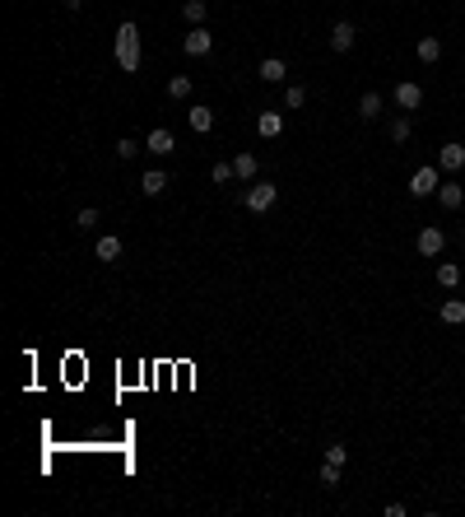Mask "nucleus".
<instances>
[{
    "label": "nucleus",
    "mask_w": 465,
    "mask_h": 517,
    "mask_svg": "<svg viewBox=\"0 0 465 517\" xmlns=\"http://www.w3.org/2000/svg\"><path fill=\"white\" fill-rule=\"evenodd\" d=\"M437 187H442V182H437V163L414 168V177H409V196H433Z\"/></svg>",
    "instance_id": "nucleus-3"
},
{
    "label": "nucleus",
    "mask_w": 465,
    "mask_h": 517,
    "mask_svg": "<svg viewBox=\"0 0 465 517\" xmlns=\"http://www.w3.org/2000/svg\"><path fill=\"white\" fill-rule=\"evenodd\" d=\"M437 168H442V172H461L465 168V145H456V140L442 145V149H437Z\"/></svg>",
    "instance_id": "nucleus-8"
},
{
    "label": "nucleus",
    "mask_w": 465,
    "mask_h": 517,
    "mask_svg": "<svg viewBox=\"0 0 465 517\" xmlns=\"http://www.w3.org/2000/svg\"><path fill=\"white\" fill-rule=\"evenodd\" d=\"M182 47H186V56H210V51H214V33L205 28V24H196V28L186 33Z\"/></svg>",
    "instance_id": "nucleus-4"
},
{
    "label": "nucleus",
    "mask_w": 465,
    "mask_h": 517,
    "mask_svg": "<svg viewBox=\"0 0 465 517\" xmlns=\"http://www.w3.org/2000/svg\"><path fill=\"white\" fill-rule=\"evenodd\" d=\"M140 191H144V196H163V191H168V172H163V168H149L144 177H140Z\"/></svg>",
    "instance_id": "nucleus-12"
},
{
    "label": "nucleus",
    "mask_w": 465,
    "mask_h": 517,
    "mask_svg": "<svg viewBox=\"0 0 465 517\" xmlns=\"http://www.w3.org/2000/svg\"><path fill=\"white\" fill-rule=\"evenodd\" d=\"M303 103H307V89H303V84H289V89H284V108L298 112Z\"/></svg>",
    "instance_id": "nucleus-22"
},
{
    "label": "nucleus",
    "mask_w": 465,
    "mask_h": 517,
    "mask_svg": "<svg viewBox=\"0 0 465 517\" xmlns=\"http://www.w3.org/2000/svg\"><path fill=\"white\" fill-rule=\"evenodd\" d=\"M144 149L158 154V158H168V154H177V140H172L168 126H154V131H149V140H144Z\"/></svg>",
    "instance_id": "nucleus-6"
},
{
    "label": "nucleus",
    "mask_w": 465,
    "mask_h": 517,
    "mask_svg": "<svg viewBox=\"0 0 465 517\" xmlns=\"http://www.w3.org/2000/svg\"><path fill=\"white\" fill-rule=\"evenodd\" d=\"M418 256H437V252L447 247V233H442V229H437V224H428V229H418Z\"/></svg>",
    "instance_id": "nucleus-5"
},
{
    "label": "nucleus",
    "mask_w": 465,
    "mask_h": 517,
    "mask_svg": "<svg viewBox=\"0 0 465 517\" xmlns=\"http://www.w3.org/2000/svg\"><path fill=\"white\" fill-rule=\"evenodd\" d=\"M182 15H186V24L196 28V24H205V15H210V5H205V0H186V5H182Z\"/></svg>",
    "instance_id": "nucleus-19"
},
{
    "label": "nucleus",
    "mask_w": 465,
    "mask_h": 517,
    "mask_svg": "<svg viewBox=\"0 0 465 517\" xmlns=\"http://www.w3.org/2000/svg\"><path fill=\"white\" fill-rule=\"evenodd\" d=\"M418 61H423V65H433L437 61V56H442V42H437V38H418Z\"/></svg>",
    "instance_id": "nucleus-16"
},
{
    "label": "nucleus",
    "mask_w": 465,
    "mask_h": 517,
    "mask_svg": "<svg viewBox=\"0 0 465 517\" xmlns=\"http://www.w3.org/2000/svg\"><path fill=\"white\" fill-rule=\"evenodd\" d=\"M256 131H261L265 140H275L279 131H284V117H279V112H261V117H256Z\"/></svg>",
    "instance_id": "nucleus-14"
},
{
    "label": "nucleus",
    "mask_w": 465,
    "mask_h": 517,
    "mask_svg": "<svg viewBox=\"0 0 465 517\" xmlns=\"http://www.w3.org/2000/svg\"><path fill=\"white\" fill-rule=\"evenodd\" d=\"M442 322H447V327H461V322H465V303H461V298H447V303H442Z\"/></svg>",
    "instance_id": "nucleus-18"
},
{
    "label": "nucleus",
    "mask_w": 465,
    "mask_h": 517,
    "mask_svg": "<svg viewBox=\"0 0 465 517\" xmlns=\"http://www.w3.org/2000/svg\"><path fill=\"white\" fill-rule=\"evenodd\" d=\"M232 177H237V172H232V163H214V182H219V187H223V182H232Z\"/></svg>",
    "instance_id": "nucleus-29"
},
{
    "label": "nucleus",
    "mask_w": 465,
    "mask_h": 517,
    "mask_svg": "<svg viewBox=\"0 0 465 517\" xmlns=\"http://www.w3.org/2000/svg\"><path fill=\"white\" fill-rule=\"evenodd\" d=\"M321 485H326V489L340 485V466H335V461H326V466H321Z\"/></svg>",
    "instance_id": "nucleus-27"
},
{
    "label": "nucleus",
    "mask_w": 465,
    "mask_h": 517,
    "mask_svg": "<svg viewBox=\"0 0 465 517\" xmlns=\"http://www.w3.org/2000/svg\"><path fill=\"white\" fill-rule=\"evenodd\" d=\"M354 38H358V28L349 24V19H340V24L330 28V47H335V51H349V47H354Z\"/></svg>",
    "instance_id": "nucleus-9"
},
{
    "label": "nucleus",
    "mask_w": 465,
    "mask_h": 517,
    "mask_svg": "<svg viewBox=\"0 0 465 517\" xmlns=\"http://www.w3.org/2000/svg\"><path fill=\"white\" fill-rule=\"evenodd\" d=\"M140 154V145L130 140V136H126V140H117V158H135Z\"/></svg>",
    "instance_id": "nucleus-28"
},
{
    "label": "nucleus",
    "mask_w": 465,
    "mask_h": 517,
    "mask_svg": "<svg viewBox=\"0 0 465 517\" xmlns=\"http://www.w3.org/2000/svg\"><path fill=\"white\" fill-rule=\"evenodd\" d=\"M168 98H191V75H172L168 79Z\"/></svg>",
    "instance_id": "nucleus-24"
},
{
    "label": "nucleus",
    "mask_w": 465,
    "mask_h": 517,
    "mask_svg": "<svg viewBox=\"0 0 465 517\" xmlns=\"http://www.w3.org/2000/svg\"><path fill=\"white\" fill-rule=\"evenodd\" d=\"M326 461L344 466V461H349V448H344V443H330V448H326Z\"/></svg>",
    "instance_id": "nucleus-26"
},
{
    "label": "nucleus",
    "mask_w": 465,
    "mask_h": 517,
    "mask_svg": "<svg viewBox=\"0 0 465 517\" xmlns=\"http://www.w3.org/2000/svg\"><path fill=\"white\" fill-rule=\"evenodd\" d=\"M191 131H214V108H205V103H196V108H191Z\"/></svg>",
    "instance_id": "nucleus-15"
},
{
    "label": "nucleus",
    "mask_w": 465,
    "mask_h": 517,
    "mask_svg": "<svg viewBox=\"0 0 465 517\" xmlns=\"http://www.w3.org/2000/svg\"><path fill=\"white\" fill-rule=\"evenodd\" d=\"M261 79H265V84H284V79H289V65L279 61V56H265V61H261Z\"/></svg>",
    "instance_id": "nucleus-13"
},
{
    "label": "nucleus",
    "mask_w": 465,
    "mask_h": 517,
    "mask_svg": "<svg viewBox=\"0 0 465 517\" xmlns=\"http://www.w3.org/2000/svg\"><path fill=\"white\" fill-rule=\"evenodd\" d=\"M93 256H98V261H121V238L103 233L98 243H93Z\"/></svg>",
    "instance_id": "nucleus-11"
},
{
    "label": "nucleus",
    "mask_w": 465,
    "mask_h": 517,
    "mask_svg": "<svg viewBox=\"0 0 465 517\" xmlns=\"http://www.w3.org/2000/svg\"><path fill=\"white\" fill-rule=\"evenodd\" d=\"M358 112H363V122H372V117L382 112V94H372V89H368V94L358 98Z\"/></svg>",
    "instance_id": "nucleus-20"
},
{
    "label": "nucleus",
    "mask_w": 465,
    "mask_h": 517,
    "mask_svg": "<svg viewBox=\"0 0 465 517\" xmlns=\"http://www.w3.org/2000/svg\"><path fill=\"white\" fill-rule=\"evenodd\" d=\"M242 201H247L251 215H265V210L279 201V187H275V182H256V187H247V196H242Z\"/></svg>",
    "instance_id": "nucleus-2"
},
{
    "label": "nucleus",
    "mask_w": 465,
    "mask_h": 517,
    "mask_svg": "<svg viewBox=\"0 0 465 517\" xmlns=\"http://www.w3.org/2000/svg\"><path fill=\"white\" fill-rule=\"evenodd\" d=\"M437 201H442V210H461V205H465V187H461V182H442V187H437Z\"/></svg>",
    "instance_id": "nucleus-10"
},
{
    "label": "nucleus",
    "mask_w": 465,
    "mask_h": 517,
    "mask_svg": "<svg viewBox=\"0 0 465 517\" xmlns=\"http://www.w3.org/2000/svg\"><path fill=\"white\" fill-rule=\"evenodd\" d=\"M256 168H261V163H256V154H237V158H232V172H237L242 182H251V177H256Z\"/></svg>",
    "instance_id": "nucleus-17"
},
{
    "label": "nucleus",
    "mask_w": 465,
    "mask_h": 517,
    "mask_svg": "<svg viewBox=\"0 0 465 517\" xmlns=\"http://www.w3.org/2000/svg\"><path fill=\"white\" fill-rule=\"evenodd\" d=\"M79 5H84V0H65V10H79Z\"/></svg>",
    "instance_id": "nucleus-30"
},
{
    "label": "nucleus",
    "mask_w": 465,
    "mask_h": 517,
    "mask_svg": "<svg viewBox=\"0 0 465 517\" xmlns=\"http://www.w3.org/2000/svg\"><path fill=\"white\" fill-rule=\"evenodd\" d=\"M409 136H414V122H409V117H396V122H391V140L405 145Z\"/></svg>",
    "instance_id": "nucleus-23"
},
{
    "label": "nucleus",
    "mask_w": 465,
    "mask_h": 517,
    "mask_svg": "<svg viewBox=\"0 0 465 517\" xmlns=\"http://www.w3.org/2000/svg\"><path fill=\"white\" fill-rule=\"evenodd\" d=\"M117 65H121L126 75H135V70H140V28L130 24V19L117 28Z\"/></svg>",
    "instance_id": "nucleus-1"
},
{
    "label": "nucleus",
    "mask_w": 465,
    "mask_h": 517,
    "mask_svg": "<svg viewBox=\"0 0 465 517\" xmlns=\"http://www.w3.org/2000/svg\"><path fill=\"white\" fill-rule=\"evenodd\" d=\"M75 229H84V233H93V229H98V210H93V205H84V210H79Z\"/></svg>",
    "instance_id": "nucleus-25"
},
{
    "label": "nucleus",
    "mask_w": 465,
    "mask_h": 517,
    "mask_svg": "<svg viewBox=\"0 0 465 517\" xmlns=\"http://www.w3.org/2000/svg\"><path fill=\"white\" fill-rule=\"evenodd\" d=\"M391 98H396V108H405V112H414V108H418V103H423V89H418L414 79H400V84H396V94H391Z\"/></svg>",
    "instance_id": "nucleus-7"
},
{
    "label": "nucleus",
    "mask_w": 465,
    "mask_h": 517,
    "mask_svg": "<svg viewBox=\"0 0 465 517\" xmlns=\"http://www.w3.org/2000/svg\"><path fill=\"white\" fill-rule=\"evenodd\" d=\"M437 284H442V289H456V284H461V266L442 261V266H437Z\"/></svg>",
    "instance_id": "nucleus-21"
}]
</instances>
